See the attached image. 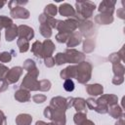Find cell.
Masks as SVG:
<instances>
[{
	"label": "cell",
	"instance_id": "6da1fadb",
	"mask_svg": "<svg viewBox=\"0 0 125 125\" xmlns=\"http://www.w3.org/2000/svg\"><path fill=\"white\" fill-rule=\"evenodd\" d=\"M63 88H64V90L67 91V92L73 91V89H74V83H73V81H72L71 79L65 80V81H64V84H63Z\"/></svg>",
	"mask_w": 125,
	"mask_h": 125
}]
</instances>
